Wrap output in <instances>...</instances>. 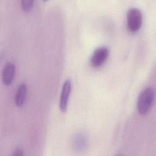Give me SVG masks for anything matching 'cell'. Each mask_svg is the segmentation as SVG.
I'll list each match as a JSON object with an SVG mask.
<instances>
[{"mask_svg": "<svg viewBox=\"0 0 156 156\" xmlns=\"http://www.w3.org/2000/svg\"><path fill=\"white\" fill-rule=\"evenodd\" d=\"M155 98V91L153 88L147 87L140 94L137 101V109L140 115H144L150 110Z\"/></svg>", "mask_w": 156, "mask_h": 156, "instance_id": "cell-1", "label": "cell"}, {"mask_svg": "<svg viewBox=\"0 0 156 156\" xmlns=\"http://www.w3.org/2000/svg\"><path fill=\"white\" fill-rule=\"evenodd\" d=\"M143 16L140 10L136 7L130 9L127 13V24L129 30L132 32L138 31L142 25Z\"/></svg>", "mask_w": 156, "mask_h": 156, "instance_id": "cell-2", "label": "cell"}, {"mask_svg": "<svg viewBox=\"0 0 156 156\" xmlns=\"http://www.w3.org/2000/svg\"><path fill=\"white\" fill-rule=\"evenodd\" d=\"M109 55L108 49L105 46L96 48L90 57V64L94 68L101 67L107 60Z\"/></svg>", "mask_w": 156, "mask_h": 156, "instance_id": "cell-3", "label": "cell"}, {"mask_svg": "<svg viewBox=\"0 0 156 156\" xmlns=\"http://www.w3.org/2000/svg\"><path fill=\"white\" fill-rule=\"evenodd\" d=\"M71 91V82L70 80H66L62 86L60 97V109L62 112H65L67 110L69 98Z\"/></svg>", "mask_w": 156, "mask_h": 156, "instance_id": "cell-4", "label": "cell"}, {"mask_svg": "<svg viewBox=\"0 0 156 156\" xmlns=\"http://www.w3.org/2000/svg\"><path fill=\"white\" fill-rule=\"evenodd\" d=\"M15 73V67L13 63L8 62L4 66L2 73V80L5 85H9L13 80Z\"/></svg>", "mask_w": 156, "mask_h": 156, "instance_id": "cell-5", "label": "cell"}, {"mask_svg": "<svg viewBox=\"0 0 156 156\" xmlns=\"http://www.w3.org/2000/svg\"><path fill=\"white\" fill-rule=\"evenodd\" d=\"M27 96V85L26 83H21L17 89L15 102L17 107H21L24 104Z\"/></svg>", "mask_w": 156, "mask_h": 156, "instance_id": "cell-6", "label": "cell"}, {"mask_svg": "<svg viewBox=\"0 0 156 156\" xmlns=\"http://www.w3.org/2000/svg\"><path fill=\"white\" fill-rule=\"evenodd\" d=\"M34 5V1L32 0H23L21 1V7L22 9L26 12H30Z\"/></svg>", "mask_w": 156, "mask_h": 156, "instance_id": "cell-7", "label": "cell"}, {"mask_svg": "<svg viewBox=\"0 0 156 156\" xmlns=\"http://www.w3.org/2000/svg\"><path fill=\"white\" fill-rule=\"evenodd\" d=\"M23 152L21 149H16L13 151V156H21L23 155Z\"/></svg>", "mask_w": 156, "mask_h": 156, "instance_id": "cell-8", "label": "cell"}]
</instances>
